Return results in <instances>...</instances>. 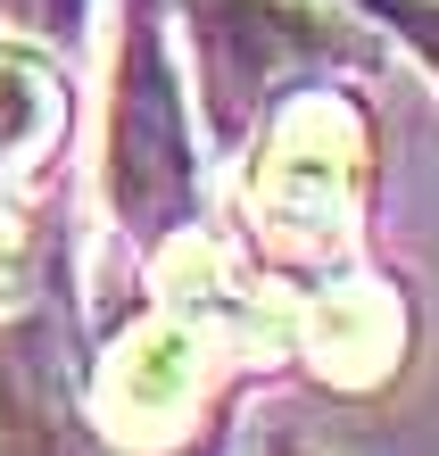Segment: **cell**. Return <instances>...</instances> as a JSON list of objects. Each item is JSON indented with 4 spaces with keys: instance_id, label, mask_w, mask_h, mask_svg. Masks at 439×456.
I'll return each instance as SVG.
<instances>
[{
    "instance_id": "obj_1",
    "label": "cell",
    "mask_w": 439,
    "mask_h": 456,
    "mask_svg": "<svg viewBox=\"0 0 439 456\" xmlns=\"http://www.w3.org/2000/svg\"><path fill=\"white\" fill-rule=\"evenodd\" d=\"M108 183H117V208L133 232H167L191 208V150L175 125V84L158 67V42L133 34L125 75H117V142H108Z\"/></svg>"
},
{
    "instance_id": "obj_2",
    "label": "cell",
    "mask_w": 439,
    "mask_h": 456,
    "mask_svg": "<svg viewBox=\"0 0 439 456\" xmlns=\"http://www.w3.org/2000/svg\"><path fill=\"white\" fill-rule=\"evenodd\" d=\"M257 191H265L273 216H290V224H323V216H340V200H348L340 109H307V117H290V133L273 142Z\"/></svg>"
},
{
    "instance_id": "obj_3",
    "label": "cell",
    "mask_w": 439,
    "mask_h": 456,
    "mask_svg": "<svg viewBox=\"0 0 439 456\" xmlns=\"http://www.w3.org/2000/svg\"><path fill=\"white\" fill-rule=\"evenodd\" d=\"M191 373H199V348H191V332L158 324V332H133L117 348V365H108V398H117L125 415H175Z\"/></svg>"
},
{
    "instance_id": "obj_4",
    "label": "cell",
    "mask_w": 439,
    "mask_h": 456,
    "mask_svg": "<svg viewBox=\"0 0 439 456\" xmlns=\"http://www.w3.org/2000/svg\"><path fill=\"white\" fill-rule=\"evenodd\" d=\"M42 125H50V84H42L34 67L0 59V158H17Z\"/></svg>"
},
{
    "instance_id": "obj_5",
    "label": "cell",
    "mask_w": 439,
    "mask_h": 456,
    "mask_svg": "<svg viewBox=\"0 0 439 456\" xmlns=\"http://www.w3.org/2000/svg\"><path fill=\"white\" fill-rule=\"evenodd\" d=\"M0 17H17L25 34H75L84 25V0H0Z\"/></svg>"
},
{
    "instance_id": "obj_6",
    "label": "cell",
    "mask_w": 439,
    "mask_h": 456,
    "mask_svg": "<svg viewBox=\"0 0 439 456\" xmlns=\"http://www.w3.org/2000/svg\"><path fill=\"white\" fill-rule=\"evenodd\" d=\"M381 9H390L406 34H415L423 50H431V67H439V9H415V0H381Z\"/></svg>"
}]
</instances>
